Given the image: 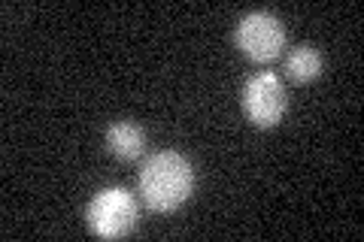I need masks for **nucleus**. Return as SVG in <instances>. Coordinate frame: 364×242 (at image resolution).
<instances>
[{
  "label": "nucleus",
  "instance_id": "nucleus-4",
  "mask_svg": "<svg viewBox=\"0 0 364 242\" xmlns=\"http://www.w3.org/2000/svg\"><path fill=\"white\" fill-rule=\"evenodd\" d=\"M289 106V97H286V85L282 79L273 73V70H261L255 76L246 79L243 85V109L249 115V121L255 128L267 131V128H277L286 115Z\"/></svg>",
  "mask_w": 364,
  "mask_h": 242
},
{
  "label": "nucleus",
  "instance_id": "nucleus-2",
  "mask_svg": "<svg viewBox=\"0 0 364 242\" xmlns=\"http://www.w3.org/2000/svg\"><path fill=\"white\" fill-rule=\"evenodd\" d=\"M85 224L100 239H122L136 227V200L128 188H104L91 197Z\"/></svg>",
  "mask_w": 364,
  "mask_h": 242
},
{
  "label": "nucleus",
  "instance_id": "nucleus-6",
  "mask_svg": "<svg viewBox=\"0 0 364 242\" xmlns=\"http://www.w3.org/2000/svg\"><path fill=\"white\" fill-rule=\"evenodd\" d=\"M286 73L294 82H313L322 73V55L313 45H298V49H291L286 55Z\"/></svg>",
  "mask_w": 364,
  "mask_h": 242
},
{
  "label": "nucleus",
  "instance_id": "nucleus-5",
  "mask_svg": "<svg viewBox=\"0 0 364 242\" xmlns=\"http://www.w3.org/2000/svg\"><path fill=\"white\" fill-rule=\"evenodd\" d=\"M107 148L122 160H136L146 148V133L134 121H112L107 128Z\"/></svg>",
  "mask_w": 364,
  "mask_h": 242
},
{
  "label": "nucleus",
  "instance_id": "nucleus-3",
  "mask_svg": "<svg viewBox=\"0 0 364 242\" xmlns=\"http://www.w3.org/2000/svg\"><path fill=\"white\" fill-rule=\"evenodd\" d=\"M234 45L249 61L267 64L273 57H279V52L286 49V28H282V21L273 13H267V9H255V13H246L237 21Z\"/></svg>",
  "mask_w": 364,
  "mask_h": 242
},
{
  "label": "nucleus",
  "instance_id": "nucleus-1",
  "mask_svg": "<svg viewBox=\"0 0 364 242\" xmlns=\"http://www.w3.org/2000/svg\"><path fill=\"white\" fill-rule=\"evenodd\" d=\"M195 191V170L179 152H155L140 170V194L152 212H173Z\"/></svg>",
  "mask_w": 364,
  "mask_h": 242
}]
</instances>
